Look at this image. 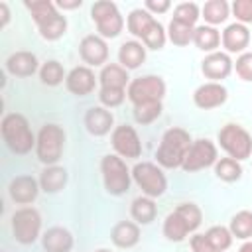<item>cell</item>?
I'll use <instances>...</instances> for the list:
<instances>
[{"label": "cell", "instance_id": "cell-1", "mask_svg": "<svg viewBox=\"0 0 252 252\" xmlns=\"http://www.w3.org/2000/svg\"><path fill=\"white\" fill-rule=\"evenodd\" d=\"M24 6L32 12V18L39 30V35L47 41H57L67 32V20L57 10L55 2L51 0H33L24 2Z\"/></svg>", "mask_w": 252, "mask_h": 252}, {"label": "cell", "instance_id": "cell-2", "mask_svg": "<svg viewBox=\"0 0 252 252\" xmlns=\"http://www.w3.org/2000/svg\"><path fill=\"white\" fill-rule=\"evenodd\" d=\"M193 140L189 136L187 130L183 128H169L163 132L161 136V142L156 150V159H158V165L159 167H165V169H177L183 165L185 161V156L191 148Z\"/></svg>", "mask_w": 252, "mask_h": 252}, {"label": "cell", "instance_id": "cell-3", "mask_svg": "<svg viewBox=\"0 0 252 252\" xmlns=\"http://www.w3.org/2000/svg\"><path fill=\"white\" fill-rule=\"evenodd\" d=\"M203 213L195 203L177 205L163 220V236L169 242H183L189 232H195L201 226Z\"/></svg>", "mask_w": 252, "mask_h": 252}, {"label": "cell", "instance_id": "cell-4", "mask_svg": "<svg viewBox=\"0 0 252 252\" xmlns=\"http://www.w3.org/2000/svg\"><path fill=\"white\" fill-rule=\"evenodd\" d=\"M2 140L14 154L24 156V154H30L32 148H35L37 136H33L30 122L24 114L10 112L2 118Z\"/></svg>", "mask_w": 252, "mask_h": 252}, {"label": "cell", "instance_id": "cell-5", "mask_svg": "<svg viewBox=\"0 0 252 252\" xmlns=\"http://www.w3.org/2000/svg\"><path fill=\"white\" fill-rule=\"evenodd\" d=\"M100 173L104 181V189L108 195L120 197L130 191L132 171L128 169L126 161L116 154H106L100 159Z\"/></svg>", "mask_w": 252, "mask_h": 252}, {"label": "cell", "instance_id": "cell-6", "mask_svg": "<svg viewBox=\"0 0 252 252\" xmlns=\"http://www.w3.org/2000/svg\"><path fill=\"white\" fill-rule=\"evenodd\" d=\"M63 148H65V130L59 124H45L39 128L35 142V156L45 167L57 165Z\"/></svg>", "mask_w": 252, "mask_h": 252}, {"label": "cell", "instance_id": "cell-7", "mask_svg": "<svg viewBox=\"0 0 252 252\" xmlns=\"http://www.w3.org/2000/svg\"><path fill=\"white\" fill-rule=\"evenodd\" d=\"M219 146L222 148V152L236 159H248L252 156V136L246 128H242L240 124L228 122L219 130Z\"/></svg>", "mask_w": 252, "mask_h": 252}, {"label": "cell", "instance_id": "cell-8", "mask_svg": "<svg viewBox=\"0 0 252 252\" xmlns=\"http://www.w3.org/2000/svg\"><path fill=\"white\" fill-rule=\"evenodd\" d=\"M91 18L96 26V32L104 39L118 37L124 30V18L118 6L110 0H98L91 6Z\"/></svg>", "mask_w": 252, "mask_h": 252}, {"label": "cell", "instance_id": "cell-9", "mask_svg": "<svg viewBox=\"0 0 252 252\" xmlns=\"http://www.w3.org/2000/svg\"><path fill=\"white\" fill-rule=\"evenodd\" d=\"M132 179L146 197H161L167 189V177L163 169L152 161H138L132 167Z\"/></svg>", "mask_w": 252, "mask_h": 252}, {"label": "cell", "instance_id": "cell-10", "mask_svg": "<svg viewBox=\"0 0 252 252\" xmlns=\"http://www.w3.org/2000/svg\"><path fill=\"white\" fill-rule=\"evenodd\" d=\"M126 96L134 106L144 102H161V98L165 96V83L158 75H144L132 79L126 89Z\"/></svg>", "mask_w": 252, "mask_h": 252}, {"label": "cell", "instance_id": "cell-11", "mask_svg": "<svg viewBox=\"0 0 252 252\" xmlns=\"http://www.w3.org/2000/svg\"><path fill=\"white\" fill-rule=\"evenodd\" d=\"M12 232L20 244H33L41 234V215L33 207H22L12 215Z\"/></svg>", "mask_w": 252, "mask_h": 252}, {"label": "cell", "instance_id": "cell-12", "mask_svg": "<svg viewBox=\"0 0 252 252\" xmlns=\"http://www.w3.org/2000/svg\"><path fill=\"white\" fill-rule=\"evenodd\" d=\"M217 161H219V152H217L215 142H211L209 138H199V140H193L181 169L187 173H195V171L215 165Z\"/></svg>", "mask_w": 252, "mask_h": 252}, {"label": "cell", "instance_id": "cell-13", "mask_svg": "<svg viewBox=\"0 0 252 252\" xmlns=\"http://www.w3.org/2000/svg\"><path fill=\"white\" fill-rule=\"evenodd\" d=\"M110 142L112 148L116 152V156L126 158V159H136L142 156V142L138 132L134 130V126L130 124H120L112 130L110 134Z\"/></svg>", "mask_w": 252, "mask_h": 252}, {"label": "cell", "instance_id": "cell-14", "mask_svg": "<svg viewBox=\"0 0 252 252\" xmlns=\"http://www.w3.org/2000/svg\"><path fill=\"white\" fill-rule=\"evenodd\" d=\"M234 69V61L230 59V55L226 51H215V53H207L205 59L201 61V71L205 75V79H209L211 83H220L222 79H226Z\"/></svg>", "mask_w": 252, "mask_h": 252}, {"label": "cell", "instance_id": "cell-15", "mask_svg": "<svg viewBox=\"0 0 252 252\" xmlns=\"http://www.w3.org/2000/svg\"><path fill=\"white\" fill-rule=\"evenodd\" d=\"M79 53H81V59L87 63V67H104L108 59V45L104 37L91 33L81 39Z\"/></svg>", "mask_w": 252, "mask_h": 252}, {"label": "cell", "instance_id": "cell-16", "mask_svg": "<svg viewBox=\"0 0 252 252\" xmlns=\"http://www.w3.org/2000/svg\"><path fill=\"white\" fill-rule=\"evenodd\" d=\"M228 98V91L220 83H203L193 93V102L201 110H213L220 104H224Z\"/></svg>", "mask_w": 252, "mask_h": 252}, {"label": "cell", "instance_id": "cell-17", "mask_svg": "<svg viewBox=\"0 0 252 252\" xmlns=\"http://www.w3.org/2000/svg\"><path fill=\"white\" fill-rule=\"evenodd\" d=\"M65 87L71 94L75 96H87L94 91L96 87V77H94V71L87 65H79V67H73L69 73H67V79H65Z\"/></svg>", "mask_w": 252, "mask_h": 252}, {"label": "cell", "instance_id": "cell-18", "mask_svg": "<svg viewBox=\"0 0 252 252\" xmlns=\"http://www.w3.org/2000/svg\"><path fill=\"white\" fill-rule=\"evenodd\" d=\"M39 179L32 177V175H18L10 181L8 185V195L14 203L18 205H30L37 199L39 193Z\"/></svg>", "mask_w": 252, "mask_h": 252}, {"label": "cell", "instance_id": "cell-19", "mask_svg": "<svg viewBox=\"0 0 252 252\" xmlns=\"http://www.w3.org/2000/svg\"><path fill=\"white\" fill-rule=\"evenodd\" d=\"M112 126H114V116L108 108L93 106L85 112V128L91 136H96V138L106 136L110 130H114Z\"/></svg>", "mask_w": 252, "mask_h": 252}, {"label": "cell", "instance_id": "cell-20", "mask_svg": "<svg viewBox=\"0 0 252 252\" xmlns=\"http://www.w3.org/2000/svg\"><path fill=\"white\" fill-rule=\"evenodd\" d=\"M222 47L226 49V53H244L248 43H250V30L244 24H228L220 35Z\"/></svg>", "mask_w": 252, "mask_h": 252}, {"label": "cell", "instance_id": "cell-21", "mask_svg": "<svg viewBox=\"0 0 252 252\" xmlns=\"http://www.w3.org/2000/svg\"><path fill=\"white\" fill-rule=\"evenodd\" d=\"M4 65L14 77H32L39 69V61L32 51H16L6 59Z\"/></svg>", "mask_w": 252, "mask_h": 252}, {"label": "cell", "instance_id": "cell-22", "mask_svg": "<svg viewBox=\"0 0 252 252\" xmlns=\"http://www.w3.org/2000/svg\"><path fill=\"white\" fill-rule=\"evenodd\" d=\"M41 244H43L45 252H71L73 234L63 226H51L43 232Z\"/></svg>", "mask_w": 252, "mask_h": 252}, {"label": "cell", "instance_id": "cell-23", "mask_svg": "<svg viewBox=\"0 0 252 252\" xmlns=\"http://www.w3.org/2000/svg\"><path fill=\"white\" fill-rule=\"evenodd\" d=\"M144 61H146V45L142 41L130 39V41H124L120 45V49H118V63L126 71L138 69Z\"/></svg>", "mask_w": 252, "mask_h": 252}, {"label": "cell", "instance_id": "cell-24", "mask_svg": "<svg viewBox=\"0 0 252 252\" xmlns=\"http://www.w3.org/2000/svg\"><path fill=\"white\" fill-rule=\"evenodd\" d=\"M100 89H128L130 77L120 63H106L98 75Z\"/></svg>", "mask_w": 252, "mask_h": 252}, {"label": "cell", "instance_id": "cell-25", "mask_svg": "<svg viewBox=\"0 0 252 252\" xmlns=\"http://www.w3.org/2000/svg\"><path fill=\"white\" fill-rule=\"evenodd\" d=\"M110 240L118 248H132L140 242V226L132 220H120L110 232Z\"/></svg>", "mask_w": 252, "mask_h": 252}, {"label": "cell", "instance_id": "cell-26", "mask_svg": "<svg viewBox=\"0 0 252 252\" xmlns=\"http://www.w3.org/2000/svg\"><path fill=\"white\" fill-rule=\"evenodd\" d=\"M154 22H156V18H154L148 10L136 8V10H132V12L128 14V18H126V28H128V32H130L134 37L144 39L146 33L150 32V28L154 26Z\"/></svg>", "mask_w": 252, "mask_h": 252}, {"label": "cell", "instance_id": "cell-27", "mask_svg": "<svg viewBox=\"0 0 252 252\" xmlns=\"http://www.w3.org/2000/svg\"><path fill=\"white\" fill-rule=\"evenodd\" d=\"M67 183V169L61 165H47L39 175V187L45 193H57Z\"/></svg>", "mask_w": 252, "mask_h": 252}, {"label": "cell", "instance_id": "cell-28", "mask_svg": "<svg viewBox=\"0 0 252 252\" xmlns=\"http://www.w3.org/2000/svg\"><path fill=\"white\" fill-rule=\"evenodd\" d=\"M193 43L197 45V49L207 51V53H215L217 47L220 45V32L213 26H197L195 33H193Z\"/></svg>", "mask_w": 252, "mask_h": 252}, {"label": "cell", "instance_id": "cell-29", "mask_svg": "<svg viewBox=\"0 0 252 252\" xmlns=\"http://www.w3.org/2000/svg\"><path fill=\"white\" fill-rule=\"evenodd\" d=\"M130 215H132V219H134L136 224H150L156 219V215H158V209H156L154 199L152 197H146V195L136 197L132 201V205H130Z\"/></svg>", "mask_w": 252, "mask_h": 252}, {"label": "cell", "instance_id": "cell-30", "mask_svg": "<svg viewBox=\"0 0 252 252\" xmlns=\"http://www.w3.org/2000/svg\"><path fill=\"white\" fill-rule=\"evenodd\" d=\"M228 14H230V6L226 0H209L201 8V16L205 18L207 26H213V28L226 22Z\"/></svg>", "mask_w": 252, "mask_h": 252}, {"label": "cell", "instance_id": "cell-31", "mask_svg": "<svg viewBox=\"0 0 252 252\" xmlns=\"http://www.w3.org/2000/svg\"><path fill=\"white\" fill-rule=\"evenodd\" d=\"M195 28L197 26H189V24H183V22H177L171 18V22L167 26V39L177 47H185L193 41Z\"/></svg>", "mask_w": 252, "mask_h": 252}, {"label": "cell", "instance_id": "cell-32", "mask_svg": "<svg viewBox=\"0 0 252 252\" xmlns=\"http://www.w3.org/2000/svg\"><path fill=\"white\" fill-rule=\"evenodd\" d=\"M228 230L234 238L238 240H248L252 238V211H238L228 224Z\"/></svg>", "mask_w": 252, "mask_h": 252}, {"label": "cell", "instance_id": "cell-33", "mask_svg": "<svg viewBox=\"0 0 252 252\" xmlns=\"http://www.w3.org/2000/svg\"><path fill=\"white\" fill-rule=\"evenodd\" d=\"M215 175L224 183L238 181L242 177V165H240V161H236L232 158H220L215 163Z\"/></svg>", "mask_w": 252, "mask_h": 252}, {"label": "cell", "instance_id": "cell-34", "mask_svg": "<svg viewBox=\"0 0 252 252\" xmlns=\"http://www.w3.org/2000/svg\"><path fill=\"white\" fill-rule=\"evenodd\" d=\"M39 79L47 87H57L67 79V75H65V69H63V65L59 61L49 59L39 67Z\"/></svg>", "mask_w": 252, "mask_h": 252}, {"label": "cell", "instance_id": "cell-35", "mask_svg": "<svg viewBox=\"0 0 252 252\" xmlns=\"http://www.w3.org/2000/svg\"><path fill=\"white\" fill-rule=\"evenodd\" d=\"M205 236L209 238V242L213 244V248L217 250V252H224L226 248H230V244H232V234H230V230L226 228V226H220V224H215V226H211L207 232H205Z\"/></svg>", "mask_w": 252, "mask_h": 252}, {"label": "cell", "instance_id": "cell-36", "mask_svg": "<svg viewBox=\"0 0 252 252\" xmlns=\"http://www.w3.org/2000/svg\"><path fill=\"white\" fill-rule=\"evenodd\" d=\"M159 114H161V102H144L134 106V120L142 126L152 124L154 120L159 118Z\"/></svg>", "mask_w": 252, "mask_h": 252}, {"label": "cell", "instance_id": "cell-37", "mask_svg": "<svg viewBox=\"0 0 252 252\" xmlns=\"http://www.w3.org/2000/svg\"><path fill=\"white\" fill-rule=\"evenodd\" d=\"M199 18H201V8L195 2H181L173 8V20H177V22L195 26Z\"/></svg>", "mask_w": 252, "mask_h": 252}, {"label": "cell", "instance_id": "cell-38", "mask_svg": "<svg viewBox=\"0 0 252 252\" xmlns=\"http://www.w3.org/2000/svg\"><path fill=\"white\" fill-rule=\"evenodd\" d=\"M165 41H167V32H165V30H163V26L156 20V22H154V26L150 28V32L146 33V37L142 39V43H144L148 49L158 51V49H161V47L165 45Z\"/></svg>", "mask_w": 252, "mask_h": 252}, {"label": "cell", "instance_id": "cell-39", "mask_svg": "<svg viewBox=\"0 0 252 252\" xmlns=\"http://www.w3.org/2000/svg\"><path fill=\"white\" fill-rule=\"evenodd\" d=\"M126 89H98V100L104 108H116L124 102Z\"/></svg>", "mask_w": 252, "mask_h": 252}, {"label": "cell", "instance_id": "cell-40", "mask_svg": "<svg viewBox=\"0 0 252 252\" xmlns=\"http://www.w3.org/2000/svg\"><path fill=\"white\" fill-rule=\"evenodd\" d=\"M234 71L236 75L246 81V83H252V51H244L236 57L234 61Z\"/></svg>", "mask_w": 252, "mask_h": 252}, {"label": "cell", "instance_id": "cell-41", "mask_svg": "<svg viewBox=\"0 0 252 252\" xmlns=\"http://www.w3.org/2000/svg\"><path fill=\"white\" fill-rule=\"evenodd\" d=\"M230 10L238 24H252V0H234Z\"/></svg>", "mask_w": 252, "mask_h": 252}, {"label": "cell", "instance_id": "cell-42", "mask_svg": "<svg viewBox=\"0 0 252 252\" xmlns=\"http://www.w3.org/2000/svg\"><path fill=\"white\" fill-rule=\"evenodd\" d=\"M189 244H191V250L193 252H217L205 234H193Z\"/></svg>", "mask_w": 252, "mask_h": 252}, {"label": "cell", "instance_id": "cell-43", "mask_svg": "<svg viewBox=\"0 0 252 252\" xmlns=\"http://www.w3.org/2000/svg\"><path fill=\"white\" fill-rule=\"evenodd\" d=\"M171 8L169 0H146L144 2V10H148L152 16L154 14H165Z\"/></svg>", "mask_w": 252, "mask_h": 252}, {"label": "cell", "instance_id": "cell-44", "mask_svg": "<svg viewBox=\"0 0 252 252\" xmlns=\"http://www.w3.org/2000/svg\"><path fill=\"white\" fill-rule=\"evenodd\" d=\"M55 6L57 8H61V10H75V8H81L83 6V0H59V2H55Z\"/></svg>", "mask_w": 252, "mask_h": 252}, {"label": "cell", "instance_id": "cell-45", "mask_svg": "<svg viewBox=\"0 0 252 252\" xmlns=\"http://www.w3.org/2000/svg\"><path fill=\"white\" fill-rule=\"evenodd\" d=\"M0 10H2V28H6L8 22H10V10H8V4H6V2H0Z\"/></svg>", "mask_w": 252, "mask_h": 252}, {"label": "cell", "instance_id": "cell-46", "mask_svg": "<svg viewBox=\"0 0 252 252\" xmlns=\"http://www.w3.org/2000/svg\"><path fill=\"white\" fill-rule=\"evenodd\" d=\"M238 252H252V240H246V242L238 248Z\"/></svg>", "mask_w": 252, "mask_h": 252}, {"label": "cell", "instance_id": "cell-47", "mask_svg": "<svg viewBox=\"0 0 252 252\" xmlns=\"http://www.w3.org/2000/svg\"><path fill=\"white\" fill-rule=\"evenodd\" d=\"M94 252H110V250H106V248H98V250H94Z\"/></svg>", "mask_w": 252, "mask_h": 252}]
</instances>
